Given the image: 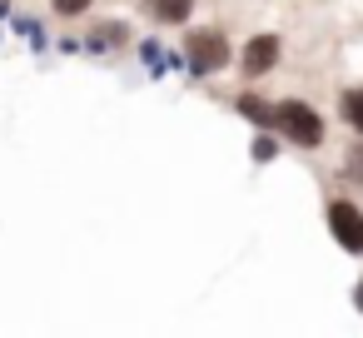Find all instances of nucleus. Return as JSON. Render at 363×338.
Listing matches in <instances>:
<instances>
[{
    "label": "nucleus",
    "instance_id": "nucleus-1",
    "mask_svg": "<svg viewBox=\"0 0 363 338\" xmlns=\"http://www.w3.org/2000/svg\"><path fill=\"white\" fill-rule=\"evenodd\" d=\"M184 60H189V75H194V80H209V75L229 70L234 45H229V35H224L219 26H199V30H189V40H184Z\"/></svg>",
    "mask_w": 363,
    "mask_h": 338
},
{
    "label": "nucleus",
    "instance_id": "nucleus-2",
    "mask_svg": "<svg viewBox=\"0 0 363 338\" xmlns=\"http://www.w3.org/2000/svg\"><path fill=\"white\" fill-rule=\"evenodd\" d=\"M274 130H279L289 145H298V150H318V145H323V135H328L323 115H318L308 100H279Z\"/></svg>",
    "mask_w": 363,
    "mask_h": 338
},
{
    "label": "nucleus",
    "instance_id": "nucleus-3",
    "mask_svg": "<svg viewBox=\"0 0 363 338\" xmlns=\"http://www.w3.org/2000/svg\"><path fill=\"white\" fill-rule=\"evenodd\" d=\"M328 234H333V244L343 249V254H353V259H363V209L353 204V199H328Z\"/></svg>",
    "mask_w": 363,
    "mask_h": 338
},
{
    "label": "nucleus",
    "instance_id": "nucleus-4",
    "mask_svg": "<svg viewBox=\"0 0 363 338\" xmlns=\"http://www.w3.org/2000/svg\"><path fill=\"white\" fill-rule=\"evenodd\" d=\"M279 60H284V40H279L274 30L249 35L244 50H239V70H244V80H264V75H274Z\"/></svg>",
    "mask_w": 363,
    "mask_h": 338
},
{
    "label": "nucleus",
    "instance_id": "nucleus-5",
    "mask_svg": "<svg viewBox=\"0 0 363 338\" xmlns=\"http://www.w3.org/2000/svg\"><path fill=\"white\" fill-rule=\"evenodd\" d=\"M85 45L100 50V55H105V50H125V45H130V26H125V21H100Z\"/></svg>",
    "mask_w": 363,
    "mask_h": 338
},
{
    "label": "nucleus",
    "instance_id": "nucleus-6",
    "mask_svg": "<svg viewBox=\"0 0 363 338\" xmlns=\"http://www.w3.org/2000/svg\"><path fill=\"white\" fill-rule=\"evenodd\" d=\"M145 11H150V21H160V26H184V21L194 16V0H145Z\"/></svg>",
    "mask_w": 363,
    "mask_h": 338
},
{
    "label": "nucleus",
    "instance_id": "nucleus-7",
    "mask_svg": "<svg viewBox=\"0 0 363 338\" xmlns=\"http://www.w3.org/2000/svg\"><path fill=\"white\" fill-rule=\"evenodd\" d=\"M234 110H239L249 125H259V130H274V115H279V105H269V100H259V95H234Z\"/></svg>",
    "mask_w": 363,
    "mask_h": 338
},
{
    "label": "nucleus",
    "instance_id": "nucleus-8",
    "mask_svg": "<svg viewBox=\"0 0 363 338\" xmlns=\"http://www.w3.org/2000/svg\"><path fill=\"white\" fill-rule=\"evenodd\" d=\"M338 120H343L353 135H363V85H348V90L338 95Z\"/></svg>",
    "mask_w": 363,
    "mask_h": 338
},
{
    "label": "nucleus",
    "instance_id": "nucleus-9",
    "mask_svg": "<svg viewBox=\"0 0 363 338\" xmlns=\"http://www.w3.org/2000/svg\"><path fill=\"white\" fill-rule=\"evenodd\" d=\"M338 174H343V179H348L353 189H363V140H358V145H348V154H343Z\"/></svg>",
    "mask_w": 363,
    "mask_h": 338
},
{
    "label": "nucleus",
    "instance_id": "nucleus-10",
    "mask_svg": "<svg viewBox=\"0 0 363 338\" xmlns=\"http://www.w3.org/2000/svg\"><path fill=\"white\" fill-rule=\"evenodd\" d=\"M279 140H284L279 130H259V135H254V145H249V150H254V164H269V159L279 154Z\"/></svg>",
    "mask_w": 363,
    "mask_h": 338
},
{
    "label": "nucleus",
    "instance_id": "nucleus-11",
    "mask_svg": "<svg viewBox=\"0 0 363 338\" xmlns=\"http://www.w3.org/2000/svg\"><path fill=\"white\" fill-rule=\"evenodd\" d=\"M140 60L150 65V75H155V80H160V75H164V65H169V55H164V45H160V40H140Z\"/></svg>",
    "mask_w": 363,
    "mask_h": 338
},
{
    "label": "nucleus",
    "instance_id": "nucleus-12",
    "mask_svg": "<svg viewBox=\"0 0 363 338\" xmlns=\"http://www.w3.org/2000/svg\"><path fill=\"white\" fill-rule=\"evenodd\" d=\"M90 6H95V0H50V11L60 21H80V16H90Z\"/></svg>",
    "mask_w": 363,
    "mask_h": 338
},
{
    "label": "nucleus",
    "instance_id": "nucleus-13",
    "mask_svg": "<svg viewBox=\"0 0 363 338\" xmlns=\"http://www.w3.org/2000/svg\"><path fill=\"white\" fill-rule=\"evenodd\" d=\"M353 308H358V313H363V278H358V283H353Z\"/></svg>",
    "mask_w": 363,
    "mask_h": 338
}]
</instances>
